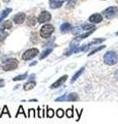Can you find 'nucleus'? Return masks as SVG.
Wrapping results in <instances>:
<instances>
[{"instance_id": "21", "label": "nucleus", "mask_w": 118, "mask_h": 124, "mask_svg": "<svg viewBox=\"0 0 118 124\" xmlns=\"http://www.w3.org/2000/svg\"><path fill=\"white\" fill-rule=\"evenodd\" d=\"M55 115V111L50 108H47V117L48 118H53Z\"/></svg>"}, {"instance_id": "29", "label": "nucleus", "mask_w": 118, "mask_h": 124, "mask_svg": "<svg viewBox=\"0 0 118 124\" xmlns=\"http://www.w3.org/2000/svg\"><path fill=\"white\" fill-rule=\"evenodd\" d=\"M82 28L83 30H94V26L93 25H83L82 26Z\"/></svg>"}, {"instance_id": "24", "label": "nucleus", "mask_w": 118, "mask_h": 124, "mask_svg": "<svg viewBox=\"0 0 118 124\" xmlns=\"http://www.w3.org/2000/svg\"><path fill=\"white\" fill-rule=\"evenodd\" d=\"M103 41H105V38H97V39H94L93 41L90 42V44H88V46L90 48V46H91L93 44H101V42H103Z\"/></svg>"}, {"instance_id": "19", "label": "nucleus", "mask_w": 118, "mask_h": 124, "mask_svg": "<svg viewBox=\"0 0 118 124\" xmlns=\"http://www.w3.org/2000/svg\"><path fill=\"white\" fill-rule=\"evenodd\" d=\"M11 27H13V22L11 21H5L2 24V28L3 29H11Z\"/></svg>"}, {"instance_id": "31", "label": "nucleus", "mask_w": 118, "mask_h": 124, "mask_svg": "<svg viewBox=\"0 0 118 124\" xmlns=\"http://www.w3.org/2000/svg\"><path fill=\"white\" fill-rule=\"evenodd\" d=\"M34 79H35V75H34V73H32V75L29 77V81H34Z\"/></svg>"}, {"instance_id": "4", "label": "nucleus", "mask_w": 118, "mask_h": 124, "mask_svg": "<svg viewBox=\"0 0 118 124\" xmlns=\"http://www.w3.org/2000/svg\"><path fill=\"white\" fill-rule=\"evenodd\" d=\"M80 99L79 95L77 93L72 92V93H68V94H64L60 96V97L56 98V101H78Z\"/></svg>"}, {"instance_id": "10", "label": "nucleus", "mask_w": 118, "mask_h": 124, "mask_svg": "<svg viewBox=\"0 0 118 124\" xmlns=\"http://www.w3.org/2000/svg\"><path fill=\"white\" fill-rule=\"evenodd\" d=\"M103 21V17L100 14H93L89 17V22L92 23V24H98Z\"/></svg>"}, {"instance_id": "32", "label": "nucleus", "mask_w": 118, "mask_h": 124, "mask_svg": "<svg viewBox=\"0 0 118 124\" xmlns=\"http://www.w3.org/2000/svg\"><path fill=\"white\" fill-rule=\"evenodd\" d=\"M36 63H37V61H33V62H32V63H31V64H30V66H33V65H35V64H36Z\"/></svg>"}, {"instance_id": "28", "label": "nucleus", "mask_w": 118, "mask_h": 124, "mask_svg": "<svg viewBox=\"0 0 118 124\" xmlns=\"http://www.w3.org/2000/svg\"><path fill=\"white\" fill-rule=\"evenodd\" d=\"M30 116H32V117H36V114H35V111L33 110V108H29L28 110V116L27 117H29L30 118Z\"/></svg>"}, {"instance_id": "13", "label": "nucleus", "mask_w": 118, "mask_h": 124, "mask_svg": "<svg viewBox=\"0 0 118 124\" xmlns=\"http://www.w3.org/2000/svg\"><path fill=\"white\" fill-rule=\"evenodd\" d=\"M35 85L36 83L34 82V81H29L28 83H26L24 86H23V89H24L25 91H28V90H31V89H33L35 87Z\"/></svg>"}, {"instance_id": "16", "label": "nucleus", "mask_w": 118, "mask_h": 124, "mask_svg": "<svg viewBox=\"0 0 118 124\" xmlns=\"http://www.w3.org/2000/svg\"><path fill=\"white\" fill-rule=\"evenodd\" d=\"M52 51H53V48H48L47 50H45V51L42 52V53L41 54V55H39V59L42 60V59H44V58H46L47 56H48L49 54L52 53Z\"/></svg>"}, {"instance_id": "2", "label": "nucleus", "mask_w": 118, "mask_h": 124, "mask_svg": "<svg viewBox=\"0 0 118 124\" xmlns=\"http://www.w3.org/2000/svg\"><path fill=\"white\" fill-rule=\"evenodd\" d=\"M18 64H19V61L17 59H14V58H9V59H6L4 62H3V65H2V69L4 71H10V70H14L18 67Z\"/></svg>"}, {"instance_id": "30", "label": "nucleus", "mask_w": 118, "mask_h": 124, "mask_svg": "<svg viewBox=\"0 0 118 124\" xmlns=\"http://www.w3.org/2000/svg\"><path fill=\"white\" fill-rule=\"evenodd\" d=\"M4 86V80L3 79H0V88Z\"/></svg>"}, {"instance_id": "20", "label": "nucleus", "mask_w": 118, "mask_h": 124, "mask_svg": "<svg viewBox=\"0 0 118 124\" xmlns=\"http://www.w3.org/2000/svg\"><path fill=\"white\" fill-rule=\"evenodd\" d=\"M105 46H98V48H95V49L93 50V51H91V52H90V53L88 54V56H92V55H94L95 53L101 51L103 49H105Z\"/></svg>"}, {"instance_id": "3", "label": "nucleus", "mask_w": 118, "mask_h": 124, "mask_svg": "<svg viewBox=\"0 0 118 124\" xmlns=\"http://www.w3.org/2000/svg\"><path fill=\"white\" fill-rule=\"evenodd\" d=\"M54 32V26L51 24H45L44 26L41 28V31H39V35L42 38H49L52 33Z\"/></svg>"}, {"instance_id": "5", "label": "nucleus", "mask_w": 118, "mask_h": 124, "mask_svg": "<svg viewBox=\"0 0 118 124\" xmlns=\"http://www.w3.org/2000/svg\"><path fill=\"white\" fill-rule=\"evenodd\" d=\"M38 54H39L38 49H36V48L29 49V50H27L26 52H24V54L22 55V59H23V60H30V59H33V58L36 57Z\"/></svg>"}, {"instance_id": "9", "label": "nucleus", "mask_w": 118, "mask_h": 124, "mask_svg": "<svg viewBox=\"0 0 118 124\" xmlns=\"http://www.w3.org/2000/svg\"><path fill=\"white\" fill-rule=\"evenodd\" d=\"M25 19H26V15L24 13H19V14L14 16L13 21H14V23H16V24H22V23L25 21Z\"/></svg>"}, {"instance_id": "11", "label": "nucleus", "mask_w": 118, "mask_h": 124, "mask_svg": "<svg viewBox=\"0 0 118 124\" xmlns=\"http://www.w3.org/2000/svg\"><path fill=\"white\" fill-rule=\"evenodd\" d=\"M72 29H73L72 25H70L69 23H67V22L63 23V24L60 26V31H61V33H67V32H69V31H72Z\"/></svg>"}, {"instance_id": "6", "label": "nucleus", "mask_w": 118, "mask_h": 124, "mask_svg": "<svg viewBox=\"0 0 118 124\" xmlns=\"http://www.w3.org/2000/svg\"><path fill=\"white\" fill-rule=\"evenodd\" d=\"M118 13V8L115 6H110L108 8H106L103 11V15L105 16L106 19H113Z\"/></svg>"}, {"instance_id": "27", "label": "nucleus", "mask_w": 118, "mask_h": 124, "mask_svg": "<svg viewBox=\"0 0 118 124\" xmlns=\"http://www.w3.org/2000/svg\"><path fill=\"white\" fill-rule=\"evenodd\" d=\"M20 114L24 115V117H25V118H27V116H26V115H25V113H24V108H23V107H22V106H20V107H19V110H18V113H17V115H16V117H18V116H19Z\"/></svg>"}, {"instance_id": "17", "label": "nucleus", "mask_w": 118, "mask_h": 124, "mask_svg": "<svg viewBox=\"0 0 118 124\" xmlns=\"http://www.w3.org/2000/svg\"><path fill=\"white\" fill-rule=\"evenodd\" d=\"M28 78V73L25 72V73H23V75H20V76H17V77H15L14 78V81H23V80H25Z\"/></svg>"}, {"instance_id": "15", "label": "nucleus", "mask_w": 118, "mask_h": 124, "mask_svg": "<svg viewBox=\"0 0 118 124\" xmlns=\"http://www.w3.org/2000/svg\"><path fill=\"white\" fill-rule=\"evenodd\" d=\"M9 13H11V8H6V9H4L2 11V14L0 15V23H1L7 17V16L9 15Z\"/></svg>"}, {"instance_id": "25", "label": "nucleus", "mask_w": 118, "mask_h": 124, "mask_svg": "<svg viewBox=\"0 0 118 124\" xmlns=\"http://www.w3.org/2000/svg\"><path fill=\"white\" fill-rule=\"evenodd\" d=\"M56 116L58 118H63L64 116V111L62 110V108H58V110L56 111Z\"/></svg>"}, {"instance_id": "22", "label": "nucleus", "mask_w": 118, "mask_h": 124, "mask_svg": "<svg viewBox=\"0 0 118 124\" xmlns=\"http://www.w3.org/2000/svg\"><path fill=\"white\" fill-rule=\"evenodd\" d=\"M4 114H6L8 117L10 118L11 116H10V114H9V112H8V108H7V107L6 106H4L3 107V110H2V112H1V114H0V118H2V116L4 115Z\"/></svg>"}, {"instance_id": "8", "label": "nucleus", "mask_w": 118, "mask_h": 124, "mask_svg": "<svg viewBox=\"0 0 118 124\" xmlns=\"http://www.w3.org/2000/svg\"><path fill=\"white\" fill-rule=\"evenodd\" d=\"M67 76H66V75H64V76H62L61 78H59V79L56 81V82H55L54 84H52V85H51V89H56V88H59V87H61L62 86V84H63L64 82H65V81L66 80H67Z\"/></svg>"}, {"instance_id": "18", "label": "nucleus", "mask_w": 118, "mask_h": 124, "mask_svg": "<svg viewBox=\"0 0 118 124\" xmlns=\"http://www.w3.org/2000/svg\"><path fill=\"white\" fill-rule=\"evenodd\" d=\"M37 23V19H35L33 17H29L28 20H27V25L28 26H33Z\"/></svg>"}, {"instance_id": "23", "label": "nucleus", "mask_w": 118, "mask_h": 124, "mask_svg": "<svg viewBox=\"0 0 118 124\" xmlns=\"http://www.w3.org/2000/svg\"><path fill=\"white\" fill-rule=\"evenodd\" d=\"M65 115H66V117L67 118H73L74 117V108H67L65 112Z\"/></svg>"}, {"instance_id": "14", "label": "nucleus", "mask_w": 118, "mask_h": 124, "mask_svg": "<svg viewBox=\"0 0 118 124\" xmlns=\"http://www.w3.org/2000/svg\"><path fill=\"white\" fill-rule=\"evenodd\" d=\"M85 70V68L84 67H82V68H80V70H78L76 73H75V75H74V77L72 78V80H70V83H75V82H76V81L78 80V78L79 77H80L81 75H82V73H83V71Z\"/></svg>"}, {"instance_id": "34", "label": "nucleus", "mask_w": 118, "mask_h": 124, "mask_svg": "<svg viewBox=\"0 0 118 124\" xmlns=\"http://www.w3.org/2000/svg\"><path fill=\"white\" fill-rule=\"evenodd\" d=\"M117 35H118V32H117Z\"/></svg>"}, {"instance_id": "1", "label": "nucleus", "mask_w": 118, "mask_h": 124, "mask_svg": "<svg viewBox=\"0 0 118 124\" xmlns=\"http://www.w3.org/2000/svg\"><path fill=\"white\" fill-rule=\"evenodd\" d=\"M104 62L107 65H110V66L115 65L118 62V55H117V53L114 52V51L107 52L104 55Z\"/></svg>"}, {"instance_id": "12", "label": "nucleus", "mask_w": 118, "mask_h": 124, "mask_svg": "<svg viewBox=\"0 0 118 124\" xmlns=\"http://www.w3.org/2000/svg\"><path fill=\"white\" fill-rule=\"evenodd\" d=\"M49 4H50V7L51 8H59L60 6H62V4H63V2L62 1H56V0H50L49 1Z\"/></svg>"}, {"instance_id": "33", "label": "nucleus", "mask_w": 118, "mask_h": 124, "mask_svg": "<svg viewBox=\"0 0 118 124\" xmlns=\"http://www.w3.org/2000/svg\"><path fill=\"white\" fill-rule=\"evenodd\" d=\"M115 78L118 80V70H117V71H116V73H115Z\"/></svg>"}, {"instance_id": "7", "label": "nucleus", "mask_w": 118, "mask_h": 124, "mask_svg": "<svg viewBox=\"0 0 118 124\" xmlns=\"http://www.w3.org/2000/svg\"><path fill=\"white\" fill-rule=\"evenodd\" d=\"M51 14L49 13V11H47V10H44V11H42L41 14H39L38 16V18H37V22L39 23V24H42V23H47V22H49L51 20Z\"/></svg>"}, {"instance_id": "26", "label": "nucleus", "mask_w": 118, "mask_h": 124, "mask_svg": "<svg viewBox=\"0 0 118 124\" xmlns=\"http://www.w3.org/2000/svg\"><path fill=\"white\" fill-rule=\"evenodd\" d=\"M6 36H7V33L3 29H0V41H2L3 39H5Z\"/></svg>"}]
</instances>
